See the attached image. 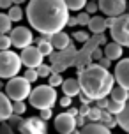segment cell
<instances>
[{"label":"cell","mask_w":129,"mask_h":134,"mask_svg":"<svg viewBox=\"0 0 129 134\" xmlns=\"http://www.w3.org/2000/svg\"><path fill=\"white\" fill-rule=\"evenodd\" d=\"M69 9L64 0H30L27 5V20L41 35H51L64 30Z\"/></svg>","instance_id":"1"},{"label":"cell","mask_w":129,"mask_h":134,"mask_svg":"<svg viewBox=\"0 0 129 134\" xmlns=\"http://www.w3.org/2000/svg\"><path fill=\"white\" fill-rule=\"evenodd\" d=\"M78 85L80 92L87 95L90 100L108 97L111 88L115 87V78L108 69L101 67L99 64H88L83 71L78 72Z\"/></svg>","instance_id":"2"},{"label":"cell","mask_w":129,"mask_h":134,"mask_svg":"<svg viewBox=\"0 0 129 134\" xmlns=\"http://www.w3.org/2000/svg\"><path fill=\"white\" fill-rule=\"evenodd\" d=\"M27 99L35 109H51L57 102V90L50 85H39L34 90H30Z\"/></svg>","instance_id":"3"},{"label":"cell","mask_w":129,"mask_h":134,"mask_svg":"<svg viewBox=\"0 0 129 134\" xmlns=\"http://www.w3.org/2000/svg\"><path fill=\"white\" fill-rule=\"evenodd\" d=\"M21 69V60L20 55L11 49L0 51V80H9L18 76Z\"/></svg>","instance_id":"4"},{"label":"cell","mask_w":129,"mask_h":134,"mask_svg":"<svg viewBox=\"0 0 129 134\" xmlns=\"http://www.w3.org/2000/svg\"><path fill=\"white\" fill-rule=\"evenodd\" d=\"M30 90L32 87L23 76L9 78V81L6 83V95L11 100H25L30 94Z\"/></svg>","instance_id":"5"},{"label":"cell","mask_w":129,"mask_h":134,"mask_svg":"<svg viewBox=\"0 0 129 134\" xmlns=\"http://www.w3.org/2000/svg\"><path fill=\"white\" fill-rule=\"evenodd\" d=\"M108 28L115 42H119L122 48H129V14L117 16Z\"/></svg>","instance_id":"6"},{"label":"cell","mask_w":129,"mask_h":134,"mask_svg":"<svg viewBox=\"0 0 129 134\" xmlns=\"http://www.w3.org/2000/svg\"><path fill=\"white\" fill-rule=\"evenodd\" d=\"M9 39H11V46L18 48V49H23V48L30 46L34 42V35H32V30L30 28L16 27V28H11Z\"/></svg>","instance_id":"7"},{"label":"cell","mask_w":129,"mask_h":134,"mask_svg":"<svg viewBox=\"0 0 129 134\" xmlns=\"http://www.w3.org/2000/svg\"><path fill=\"white\" fill-rule=\"evenodd\" d=\"M20 60H21V65H25L27 69H37L42 64V60H44V55L37 49V46L30 44V46L21 49Z\"/></svg>","instance_id":"8"},{"label":"cell","mask_w":129,"mask_h":134,"mask_svg":"<svg viewBox=\"0 0 129 134\" xmlns=\"http://www.w3.org/2000/svg\"><path fill=\"white\" fill-rule=\"evenodd\" d=\"M97 9L104 13V16L117 18L126 13L127 0H97Z\"/></svg>","instance_id":"9"},{"label":"cell","mask_w":129,"mask_h":134,"mask_svg":"<svg viewBox=\"0 0 129 134\" xmlns=\"http://www.w3.org/2000/svg\"><path fill=\"white\" fill-rule=\"evenodd\" d=\"M16 129L20 134H48L46 122L41 120L39 116H30L27 120H21Z\"/></svg>","instance_id":"10"},{"label":"cell","mask_w":129,"mask_h":134,"mask_svg":"<svg viewBox=\"0 0 129 134\" xmlns=\"http://www.w3.org/2000/svg\"><path fill=\"white\" fill-rule=\"evenodd\" d=\"M113 78L119 87L126 88L129 92V58L119 60V64L115 65V71H113Z\"/></svg>","instance_id":"11"},{"label":"cell","mask_w":129,"mask_h":134,"mask_svg":"<svg viewBox=\"0 0 129 134\" xmlns=\"http://www.w3.org/2000/svg\"><path fill=\"white\" fill-rule=\"evenodd\" d=\"M55 129L58 131L60 134H69L76 129V120L73 115H69L67 111L66 113H60L55 116Z\"/></svg>","instance_id":"12"},{"label":"cell","mask_w":129,"mask_h":134,"mask_svg":"<svg viewBox=\"0 0 129 134\" xmlns=\"http://www.w3.org/2000/svg\"><path fill=\"white\" fill-rule=\"evenodd\" d=\"M48 41H50V44L53 46V49L62 51V49H66V48L71 44V35L66 34L64 30H60V32H57V34L48 35Z\"/></svg>","instance_id":"13"},{"label":"cell","mask_w":129,"mask_h":134,"mask_svg":"<svg viewBox=\"0 0 129 134\" xmlns=\"http://www.w3.org/2000/svg\"><path fill=\"white\" fill-rule=\"evenodd\" d=\"M13 115V100L0 90V122H6Z\"/></svg>","instance_id":"14"},{"label":"cell","mask_w":129,"mask_h":134,"mask_svg":"<svg viewBox=\"0 0 129 134\" xmlns=\"http://www.w3.org/2000/svg\"><path fill=\"white\" fill-rule=\"evenodd\" d=\"M122 46L119 44V42H108V44H104V49H103V55L106 57V58H110V60H119L120 57H122Z\"/></svg>","instance_id":"15"},{"label":"cell","mask_w":129,"mask_h":134,"mask_svg":"<svg viewBox=\"0 0 129 134\" xmlns=\"http://www.w3.org/2000/svg\"><path fill=\"white\" fill-rule=\"evenodd\" d=\"M80 134H111V131L99 122H90V124H85L82 127Z\"/></svg>","instance_id":"16"},{"label":"cell","mask_w":129,"mask_h":134,"mask_svg":"<svg viewBox=\"0 0 129 134\" xmlns=\"http://www.w3.org/2000/svg\"><path fill=\"white\" fill-rule=\"evenodd\" d=\"M62 92L67 97H76L80 94V85H78V80L76 78H69V80L62 81Z\"/></svg>","instance_id":"17"},{"label":"cell","mask_w":129,"mask_h":134,"mask_svg":"<svg viewBox=\"0 0 129 134\" xmlns=\"http://www.w3.org/2000/svg\"><path fill=\"white\" fill-rule=\"evenodd\" d=\"M87 27L90 28V32L95 34V35L103 34L104 30H106V28H108V27H106V21H104V18H103V16H92Z\"/></svg>","instance_id":"18"},{"label":"cell","mask_w":129,"mask_h":134,"mask_svg":"<svg viewBox=\"0 0 129 134\" xmlns=\"http://www.w3.org/2000/svg\"><path fill=\"white\" fill-rule=\"evenodd\" d=\"M35 46H37V49H39L44 57H50V55L55 51L53 46H51V44H50V41H48V35H41V37H37V39H35Z\"/></svg>","instance_id":"19"},{"label":"cell","mask_w":129,"mask_h":134,"mask_svg":"<svg viewBox=\"0 0 129 134\" xmlns=\"http://www.w3.org/2000/svg\"><path fill=\"white\" fill-rule=\"evenodd\" d=\"M117 125L120 129H124L126 132H129V100L126 102L122 111L117 115Z\"/></svg>","instance_id":"20"},{"label":"cell","mask_w":129,"mask_h":134,"mask_svg":"<svg viewBox=\"0 0 129 134\" xmlns=\"http://www.w3.org/2000/svg\"><path fill=\"white\" fill-rule=\"evenodd\" d=\"M110 99H113V100H117V102H127L129 100V92L126 90V88H122V87H113L111 88V92H110Z\"/></svg>","instance_id":"21"},{"label":"cell","mask_w":129,"mask_h":134,"mask_svg":"<svg viewBox=\"0 0 129 134\" xmlns=\"http://www.w3.org/2000/svg\"><path fill=\"white\" fill-rule=\"evenodd\" d=\"M99 124H103L104 127H108V129H113L117 125V116L111 115V113H108L106 109H103L101 111V118H99Z\"/></svg>","instance_id":"22"},{"label":"cell","mask_w":129,"mask_h":134,"mask_svg":"<svg viewBox=\"0 0 129 134\" xmlns=\"http://www.w3.org/2000/svg\"><path fill=\"white\" fill-rule=\"evenodd\" d=\"M124 106H126V102H117V100H113V99H108V106H106V111L117 116V115H119V113H120V111L124 109Z\"/></svg>","instance_id":"23"},{"label":"cell","mask_w":129,"mask_h":134,"mask_svg":"<svg viewBox=\"0 0 129 134\" xmlns=\"http://www.w3.org/2000/svg\"><path fill=\"white\" fill-rule=\"evenodd\" d=\"M87 2H88V0H64L66 7H67L69 11H74V13L82 11L83 7H85V4H87Z\"/></svg>","instance_id":"24"},{"label":"cell","mask_w":129,"mask_h":134,"mask_svg":"<svg viewBox=\"0 0 129 134\" xmlns=\"http://www.w3.org/2000/svg\"><path fill=\"white\" fill-rule=\"evenodd\" d=\"M7 16H9V20L11 21H21V18H23V9H21L20 5H11L9 7V13H7Z\"/></svg>","instance_id":"25"},{"label":"cell","mask_w":129,"mask_h":134,"mask_svg":"<svg viewBox=\"0 0 129 134\" xmlns=\"http://www.w3.org/2000/svg\"><path fill=\"white\" fill-rule=\"evenodd\" d=\"M13 28V21L9 20V16L0 13V34H9Z\"/></svg>","instance_id":"26"},{"label":"cell","mask_w":129,"mask_h":134,"mask_svg":"<svg viewBox=\"0 0 129 134\" xmlns=\"http://www.w3.org/2000/svg\"><path fill=\"white\" fill-rule=\"evenodd\" d=\"M101 111H103V109H99L97 106H95V108H88L85 118L90 120V122H99V118H101Z\"/></svg>","instance_id":"27"},{"label":"cell","mask_w":129,"mask_h":134,"mask_svg":"<svg viewBox=\"0 0 129 134\" xmlns=\"http://www.w3.org/2000/svg\"><path fill=\"white\" fill-rule=\"evenodd\" d=\"M48 85L50 87H58V85H62V76L60 72H51L50 76H48Z\"/></svg>","instance_id":"28"},{"label":"cell","mask_w":129,"mask_h":134,"mask_svg":"<svg viewBox=\"0 0 129 134\" xmlns=\"http://www.w3.org/2000/svg\"><path fill=\"white\" fill-rule=\"evenodd\" d=\"M27 111V104L23 100H13V113L14 115H23Z\"/></svg>","instance_id":"29"},{"label":"cell","mask_w":129,"mask_h":134,"mask_svg":"<svg viewBox=\"0 0 129 134\" xmlns=\"http://www.w3.org/2000/svg\"><path fill=\"white\" fill-rule=\"evenodd\" d=\"M35 71H37V76H39V78H48V76L51 74V65H48V64H41Z\"/></svg>","instance_id":"30"},{"label":"cell","mask_w":129,"mask_h":134,"mask_svg":"<svg viewBox=\"0 0 129 134\" xmlns=\"http://www.w3.org/2000/svg\"><path fill=\"white\" fill-rule=\"evenodd\" d=\"M23 78H25L28 83H34V81L39 80V76H37V71H35V69H27L25 74H23Z\"/></svg>","instance_id":"31"},{"label":"cell","mask_w":129,"mask_h":134,"mask_svg":"<svg viewBox=\"0 0 129 134\" xmlns=\"http://www.w3.org/2000/svg\"><path fill=\"white\" fill-rule=\"evenodd\" d=\"M76 21H78V25H88V21H90V14L85 13V11H80V13L76 14Z\"/></svg>","instance_id":"32"},{"label":"cell","mask_w":129,"mask_h":134,"mask_svg":"<svg viewBox=\"0 0 129 134\" xmlns=\"http://www.w3.org/2000/svg\"><path fill=\"white\" fill-rule=\"evenodd\" d=\"M9 48H11V39H9V35H7V34H0V51L9 49Z\"/></svg>","instance_id":"33"},{"label":"cell","mask_w":129,"mask_h":134,"mask_svg":"<svg viewBox=\"0 0 129 134\" xmlns=\"http://www.w3.org/2000/svg\"><path fill=\"white\" fill-rule=\"evenodd\" d=\"M71 37H74L76 42H87L90 35H88L85 30H80V32H74V35H71Z\"/></svg>","instance_id":"34"},{"label":"cell","mask_w":129,"mask_h":134,"mask_svg":"<svg viewBox=\"0 0 129 134\" xmlns=\"http://www.w3.org/2000/svg\"><path fill=\"white\" fill-rule=\"evenodd\" d=\"M0 134H16L13 125H9L7 122H2V125H0Z\"/></svg>","instance_id":"35"},{"label":"cell","mask_w":129,"mask_h":134,"mask_svg":"<svg viewBox=\"0 0 129 134\" xmlns=\"http://www.w3.org/2000/svg\"><path fill=\"white\" fill-rule=\"evenodd\" d=\"M83 9H85V13H88V14H94L95 11H99V9H97V2H87Z\"/></svg>","instance_id":"36"},{"label":"cell","mask_w":129,"mask_h":134,"mask_svg":"<svg viewBox=\"0 0 129 134\" xmlns=\"http://www.w3.org/2000/svg\"><path fill=\"white\" fill-rule=\"evenodd\" d=\"M97 64H99L101 67H104V69H110V67H111V60H110V58H106L104 55H103L101 58L97 60Z\"/></svg>","instance_id":"37"},{"label":"cell","mask_w":129,"mask_h":134,"mask_svg":"<svg viewBox=\"0 0 129 134\" xmlns=\"http://www.w3.org/2000/svg\"><path fill=\"white\" fill-rule=\"evenodd\" d=\"M39 111H41V115H39V118H41V120H50V118H51V109H50V108H48V109H39Z\"/></svg>","instance_id":"38"},{"label":"cell","mask_w":129,"mask_h":134,"mask_svg":"<svg viewBox=\"0 0 129 134\" xmlns=\"http://www.w3.org/2000/svg\"><path fill=\"white\" fill-rule=\"evenodd\" d=\"M95 106L99 108V109H106V106H108V97H104V99H97V100H95Z\"/></svg>","instance_id":"39"},{"label":"cell","mask_w":129,"mask_h":134,"mask_svg":"<svg viewBox=\"0 0 129 134\" xmlns=\"http://www.w3.org/2000/svg\"><path fill=\"white\" fill-rule=\"evenodd\" d=\"M71 99H73V97H67V95H64V97H62L58 102H60V106H62V108H69V106H71Z\"/></svg>","instance_id":"40"},{"label":"cell","mask_w":129,"mask_h":134,"mask_svg":"<svg viewBox=\"0 0 129 134\" xmlns=\"http://www.w3.org/2000/svg\"><path fill=\"white\" fill-rule=\"evenodd\" d=\"M76 25H78L76 16H69V18H67V23H66V27H76Z\"/></svg>","instance_id":"41"},{"label":"cell","mask_w":129,"mask_h":134,"mask_svg":"<svg viewBox=\"0 0 129 134\" xmlns=\"http://www.w3.org/2000/svg\"><path fill=\"white\" fill-rule=\"evenodd\" d=\"M101 57H103V49H99V48H95L94 51H92V58H94V60H99Z\"/></svg>","instance_id":"42"},{"label":"cell","mask_w":129,"mask_h":134,"mask_svg":"<svg viewBox=\"0 0 129 134\" xmlns=\"http://www.w3.org/2000/svg\"><path fill=\"white\" fill-rule=\"evenodd\" d=\"M13 5V0H0V9H9Z\"/></svg>","instance_id":"43"},{"label":"cell","mask_w":129,"mask_h":134,"mask_svg":"<svg viewBox=\"0 0 129 134\" xmlns=\"http://www.w3.org/2000/svg\"><path fill=\"white\" fill-rule=\"evenodd\" d=\"M76 97H80V100H82V104H88V102H90V99H88L87 95H83L82 92H80V94L76 95Z\"/></svg>","instance_id":"44"},{"label":"cell","mask_w":129,"mask_h":134,"mask_svg":"<svg viewBox=\"0 0 129 134\" xmlns=\"http://www.w3.org/2000/svg\"><path fill=\"white\" fill-rule=\"evenodd\" d=\"M67 113H69V115H73V116H76V115H78V108H69Z\"/></svg>","instance_id":"45"},{"label":"cell","mask_w":129,"mask_h":134,"mask_svg":"<svg viewBox=\"0 0 129 134\" xmlns=\"http://www.w3.org/2000/svg\"><path fill=\"white\" fill-rule=\"evenodd\" d=\"M23 2H27V0H13V4H14V5H21Z\"/></svg>","instance_id":"46"},{"label":"cell","mask_w":129,"mask_h":134,"mask_svg":"<svg viewBox=\"0 0 129 134\" xmlns=\"http://www.w3.org/2000/svg\"><path fill=\"white\" fill-rule=\"evenodd\" d=\"M69 134H80V131H76V129H74L73 132H69Z\"/></svg>","instance_id":"47"},{"label":"cell","mask_w":129,"mask_h":134,"mask_svg":"<svg viewBox=\"0 0 129 134\" xmlns=\"http://www.w3.org/2000/svg\"><path fill=\"white\" fill-rule=\"evenodd\" d=\"M2 88H4V83H2V80H0V90H2Z\"/></svg>","instance_id":"48"},{"label":"cell","mask_w":129,"mask_h":134,"mask_svg":"<svg viewBox=\"0 0 129 134\" xmlns=\"http://www.w3.org/2000/svg\"><path fill=\"white\" fill-rule=\"evenodd\" d=\"M90 2H97V0H90Z\"/></svg>","instance_id":"49"}]
</instances>
